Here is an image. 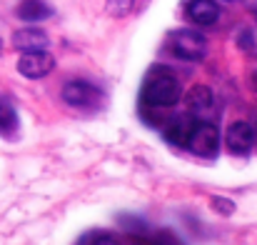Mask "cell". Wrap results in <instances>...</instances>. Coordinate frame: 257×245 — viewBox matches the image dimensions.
Segmentation results:
<instances>
[{
	"mask_svg": "<svg viewBox=\"0 0 257 245\" xmlns=\"http://www.w3.org/2000/svg\"><path fill=\"white\" fill-rule=\"evenodd\" d=\"M182 88L168 70H153L143 85V103L148 108H170L180 100Z\"/></svg>",
	"mask_w": 257,
	"mask_h": 245,
	"instance_id": "cell-1",
	"label": "cell"
},
{
	"mask_svg": "<svg viewBox=\"0 0 257 245\" xmlns=\"http://www.w3.org/2000/svg\"><path fill=\"white\" fill-rule=\"evenodd\" d=\"M168 45H170V53L180 60H202L205 50H207L205 35H200L195 30H175Z\"/></svg>",
	"mask_w": 257,
	"mask_h": 245,
	"instance_id": "cell-2",
	"label": "cell"
},
{
	"mask_svg": "<svg viewBox=\"0 0 257 245\" xmlns=\"http://www.w3.org/2000/svg\"><path fill=\"white\" fill-rule=\"evenodd\" d=\"M187 148H190L195 155L215 158L217 150H220V130H217L212 123H197L195 130H192V138H190Z\"/></svg>",
	"mask_w": 257,
	"mask_h": 245,
	"instance_id": "cell-3",
	"label": "cell"
},
{
	"mask_svg": "<svg viewBox=\"0 0 257 245\" xmlns=\"http://www.w3.org/2000/svg\"><path fill=\"white\" fill-rule=\"evenodd\" d=\"M55 68V58L48 53V50H33V53H23L20 60H18V73L30 78V80H38V78H45L50 70Z\"/></svg>",
	"mask_w": 257,
	"mask_h": 245,
	"instance_id": "cell-4",
	"label": "cell"
},
{
	"mask_svg": "<svg viewBox=\"0 0 257 245\" xmlns=\"http://www.w3.org/2000/svg\"><path fill=\"white\" fill-rule=\"evenodd\" d=\"M255 135L257 133L252 130L250 123L237 120V123H232V125L227 128V133H225V145H227L230 153L245 155V153H250V148H252V143H255Z\"/></svg>",
	"mask_w": 257,
	"mask_h": 245,
	"instance_id": "cell-5",
	"label": "cell"
},
{
	"mask_svg": "<svg viewBox=\"0 0 257 245\" xmlns=\"http://www.w3.org/2000/svg\"><path fill=\"white\" fill-rule=\"evenodd\" d=\"M63 100L73 108H90L100 100V90L85 80H70L63 85Z\"/></svg>",
	"mask_w": 257,
	"mask_h": 245,
	"instance_id": "cell-6",
	"label": "cell"
},
{
	"mask_svg": "<svg viewBox=\"0 0 257 245\" xmlns=\"http://www.w3.org/2000/svg\"><path fill=\"white\" fill-rule=\"evenodd\" d=\"M195 125H197L195 115H177V118H172L170 123L165 125V138L170 140L172 145L187 148V143H190V138H192Z\"/></svg>",
	"mask_w": 257,
	"mask_h": 245,
	"instance_id": "cell-7",
	"label": "cell"
},
{
	"mask_svg": "<svg viewBox=\"0 0 257 245\" xmlns=\"http://www.w3.org/2000/svg\"><path fill=\"white\" fill-rule=\"evenodd\" d=\"M187 15H190V20H192L195 25L207 28V25L217 23V18H220V5H217L215 0H190V3H187Z\"/></svg>",
	"mask_w": 257,
	"mask_h": 245,
	"instance_id": "cell-8",
	"label": "cell"
},
{
	"mask_svg": "<svg viewBox=\"0 0 257 245\" xmlns=\"http://www.w3.org/2000/svg\"><path fill=\"white\" fill-rule=\"evenodd\" d=\"M48 35L38 28H23L18 33H13V45L20 53H33V50H45L48 48Z\"/></svg>",
	"mask_w": 257,
	"mask_h": 245,
	"instance_id": "cell-9",
	"label": "cell"
},
{
	"mask_svg": "<svg viewBox=\"0 0 257 245\" xmlns=\"http://www.w3.org/2000/svg\"><path fill=\"white\" fill-rule=\"evenodd\" d=\"M212 90L207 88V85H195V88H190V93L185 95V105H187V110L192 113V115H202V113H207L210 108H212Z\"/></svg>",
	"mask_w": 257,
	"mask_h": 245,
	"instance_id": "cell-10",
	"label": "cell"
},
{
	"mask_svg": "<svg viewBox=\"0 0 257 245\" xmlns=\"http://www.w3.org/2000/svg\"><path fill=\"white\" fill-rule=\"evenodd\" d=\"M53 15V8L45 0H23L18 5V18L28 20V23H38V20H48Z\"/></svg>",
	"mask_w": 257,
	"mask_h": 245,
	"instance_id": "cell-11",
	"label": "cell"
},
{
	"mask_svg": "<svg viewBox=\"0 0 257 245\" xmlns=\"http://www.w3.org/2000/svg\"><path fill=\"white\" fill-rule=\"evenodd\" d=\"M18 130V115L15 110L0 100V135H13Z\"/></svg>",
	"mask_w": 257,
	"mask_h": 245,
	"instance_id": "cell-12",
	"label": "cell"
},
{
	"mask_svg": "<svg viewBox=\"0 0 257 245\" xmlns=\"http://www.w3.org/2000/svg\"><path fill=\"white\" fill-rule=\"evenodd\" d=\"M138 245H182L172 233H158V235H150V238H135Z\"/></svg>",
	"mask_w": 257,
	"mask_h": 245,
	"instance_id": "cell-13",
	"label": "cell"
},
{
	"mask_svg": "<svg viewBox=\"0 0 257 245\" xmlns=\"http://www.w3.org/2000/svg\"><path fill=\"white\" fill-rule=\"evenodd\" d=\"M133 5H135V0H107V3H105V8H107V13H110L112 18L127 15V13L133 10Z\"/></svg>",
	"mask_w": 257,
	"mask_h": 245,
	"instance_id": "cell-14",
	"label": "cell"
},
{
	"mask_svg": "<svg viewBox=\"0 0 257 245\" xmlns=\"http://www.w3.org/2000/svg\"><path fill=\"white\" fill-rule=\"evenodd\" d=\"M212 208H215L217 213H222V215H232L235 203H232V200H225V198H212Z\"/></svg>",
	"mask_w": 257,
	"mask_h": 245,
	"instance_id": "cell-15",
	"label": "cell"
},
{
	"mask_svg": "<svg viewBox=\"0 0 257 245\" xmlns=\"http://www.w3.org/2000/svg\"><path fill=\"white\" fill-rule=\"evenodd\" d=\"M92 245H122L115 235H110V233H102V235H95L92 238Z\"/></svg>",
	"mask_w": 257,
	"mask_h": 245,
	"instance_id": "cell-16",
	"label": "cell"
},
{
	"mask_svg": "<svg viewBox=\"0 0 257 245\" xmlns=\"http://www.w3.org/2000/svg\"><path fill=\"white\" fill-rule=\"evenodd\" d=\"M240 45H245V48H247V45H252V38H250V33H242V35H240Z\"/></svg>",
	"mask_w": 257,
	"mask_h": 245,
	"instance_id": "cell-17",
	"label": "cell"
},
{
	"mask_svg": "<svg viewBox=\"0 0 257 245\" xmlns=\"http://www.w3.org/2000/svg\"><path fill=\"white\" fill-rule=\"evenodd\" d=\"M0 48H3V43H0Z\"/></svg>",
	"mask_w": 257,
	"mask_h": 245,
	"instance_id": "cell-18",
	"label": "cell"
}]
</instances>
